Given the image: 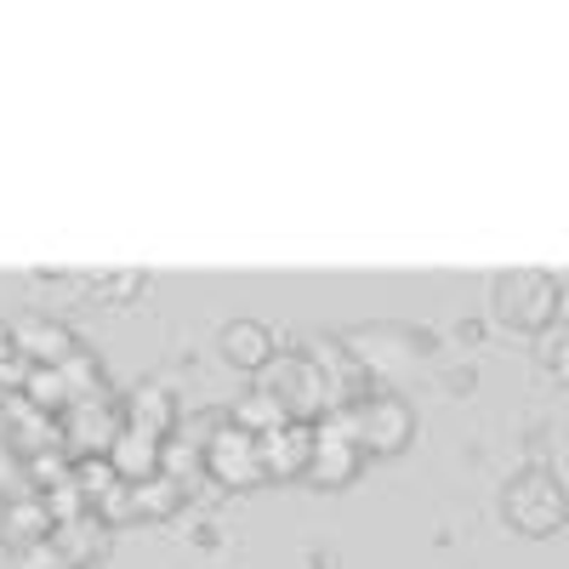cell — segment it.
Returning <instances> with one entry per match:
<instances>
[{
    "instance_id": "19",
    "label": "cell",
    "mask_w": 569,
    "mask_h": 569,
    "mask_svg": "<svg viewBox=\"0 0 569 569\" xmlns=\"http://www.w3.org/2000/svg\"><path fill=\"white\" fill-rule=\"evenodd\" d=\"M541 370L552 376L558 388H569V330H541Z\"/></svg>"
},
{
    "instance_id": "6",
    "label": "cell",
    "mask_w": 569,
    "mask_h": 569,
    "mask_svg": "<svg viewBox=\"0 0 569 569\" xmlns=\"http://www.w3.org/2000/svg\"><path fill=\"white\" fill-rule=\"evenodd\" d=\"M206 472L222 485V490H251L262 485V450H257V433H246V427H222V433L206 445Z\"/></svg>"
},
{
    "instance_id": "22",
    "label": "cell",
    "mask_w": 569,
    "mask_h": 569,
    "mask_svg": "<svg viewBox=\"0 0 569 569\" xmlns=\"http://www.w3.org/2000/svg\"><path fill=\"white\" fill-rule=\"evenodd\" d=\"M302 569H342V558L330 552V547H308V558H302Z\"/></svg>"
},
{
    "instance_id": "1",
    "label": "cell",
    "mask_w": 569,
    "mask_h": 569,
    "mask_svg": "<svg viewBox=\"0 0 569 569\" xmlns=\"http://www.w3.org/2000/svg\"><path fill=\"white\" fill-rule=\"evenodd\" d=\"M501 518L518 530V536H530V541H547L569 525V490L552 467H518L507 490H501Z\"/></svg>"
},
{
    "instance_id": "25",
    "label": "cell",
    "mask_w": 569,
    "mask_h": 569,
    "mask_svg": "<svg viewBox=\"0 0 569 569\" xmlns=\"http://www.w3.org/2000/svg\"><path fill=\"white\" fill-rule=\"evenodd\" d=\"M558 330H569V284H558Z\"/></svg>"
},
{
    "instance_id": "26",
    "label": "cell",
    "mask_w": 569,
    "mask_h": 569,
    "mask_svg": "<svg viewBox=\"0 0 569 569\" xmlns=\"http://www.w3.org/2000/svg\"><path fill=\"white\" fill-rule=\"evenodd\" d=\"M194 541L211 552V547H217V525H194Z\"/></svg>"
},
{
    "instance_id": "18",
    "label": "cell",
    "mask_w": 569,
    "mask_h": 569,
    "mask_svg": "<svg viewBox=\"0 0 569 569\" xmlns=\"http://www.w3.org/2000/svg\"><path fill=\"white\" fill-rule=\"evenodd\" d=\"M86 284V291H98L103 302H131V297H142V291H149V273H91V279H80Z\"/></svg>"
},
{
    "instance_id": "17",
    "label": "cell",
    "mask_w": 569,
    "mask_h": 569,
    "mask_svg": "<svg viewBox=\"0 0 569 569\" xmlns=\"http://www.w3.org/2000/svg\"><path fill=\"white\" fill-rule=\"evenodd\" d=\"M63 382H69L74 399H109V376H103V365L91 359L86 348L74 359H63Z\"/></svg>"
},
{
    "instance_id": "20",
    "label": "cell",
    "mask_w": 569,
    "mask_h": 569,
    "mask_svg": "<svg viewBox=\"0 0 569 569\" xmlns=\"http://www.w3.org/2000/svg\"><path fill=\"white\" fill-rule=\"evenodd\" d=\"M18 569H74V563L58 552V541H40V547L18 552Z\"/></svg>"
},
{
    "instance_id": "8",
    "label": "cell",
    "mask_w": 569,
    "mask_h": 569,
    "mask_svg": "<svg viewBox=\"0 0 569 569\" xmlns=\"http://www.w3.org/2000/svg\"><path fill=\"white\" fill-rule=\"evenodd\" d=\"M359 467H365V450L342 433V427H325V421H319L308 479H313L319 490H342V485H353V479H359Z\"/></svg>"
},
{
    "instance_id": "3",
    "label": "cell",
    "mask_w": 569,
    "mask_h": 569,
    "mask_svg": "<svg viewBox=\"0 0 569 569\" xmlns=\"http://www.w3.org/2000/svg\"><path fill=\"white\" fill-rule=\"evenodd\" d=\"M330 427H342V433L359 445V450H376V456H399L410 439H416V410L399 399V393H359L348 405L330 410Z\"/></svg>"
},
{
    "instance_id": "21",
    "label": "cell",
    "mask_w": 569,
    "mask_h": 569,
    "mask_svg": "<svg viewBox=\"0 0 569 569\" xmlns=\"http://www.w3.org/2000/svg\"><path fill=\"white\" fill-rule=\"evenodd\" d=\"M439 388L456 393V399H467L472 388H479V370H472V365H445V370H439Z\"/></svg>"
},
{
    "instance_id": "14",
    "label": "cell",
    "mask_w": 569,
    "mask_h": 569,
    "mask_svg": "<svg viewBox=\"0 0 569 569\" xmlns=\"http://www.w3.org/2000/svg\"><path fill=\"white\" fill-rule=\"evenodd\" d=\"M23 399L40 410V416H63L74 405L69 382H63V365H29L23 370Z\"/></svg>"
},
{
    "instance_id": "5",
    "label": "cell",
    "mask_w": 569,
    "mask_h": 569,
    "mask_svg": "<svg viewBox=\"0 0 569 569\" xmlns=\"http://www.w3.org/2000/svg\"><path fill=\"white\" fill-rule=\"evenodd\" d=\"M58 427H63L69 456L80 461V456H109L114 439L126 433V416H120L114 399H74V405L58 416Z\"/></svg>"
},
{
    "instance_id": "12",
    "label": "cell",
    "mask_w": 569,
    "mask_h": 569,
    "mask_svg": "<svg viewBox=\"0 0 569 569\" xmlns=\"http://www.w3.org/2000/svg\"><path fill=\"white\" fill-rule=\"evenodd\" d=\"M120 416H126V427L131 433H149V439H171V427H177V399L166 393V388H137L126 405H120Z\"/></svg>"
},
{
    "instance_id": "2",
    "label": "cell",
    "mask_w": 569,
    "mask_h": 569,
    "mask_svg": "<svg viewBox=\"0 0 569 569\" xmlns=\"http://www.w3.org/2000/svg\"><path fill=\"white\" fill-rule=\"evenodd\" d=\"M262 393L291 416V421H313L342 405V388L325 376V365L313 353H273V365L262 370Z\"/></svg>"
},
{
    "instance_id": "11",
    "label": "cell",
    "mask_w": 569,
    "mask_h": 569,
    "mask_svg": "<svg viewBox=\"0 0 569 569\" xmlns=\"http://www.w3.org/2000/svg\"><path fill=\"white\" fill-rule=\"evenodd\" d=\"M18 353L29 359V365H63V359H74L80 353V342H74V330L63 325V319H23L18 325Z\"/></svg>"
},
{
    "instance_id": "13",
    "label": "cell",
    "mask_w": 569,
    "mask_h": 569,
    "mask_svg": "<svg viewBox=\"0 0 569 569\" xmlns=\"http://www.w3.org/2000/svg\"><path fill=\"white\" fill-rule=\"evenodd\" d=\"M109 461H114V472H120V485H142V479H154L160 472V439H149V433H126L114 439V450H109Z\"/></svg>"
},
{
    "instance_id": "23",
    "label": "cell",
    "mask_w": 569,
    "mask_h": 569,
    "mask_svg": "<svg viewBox=\"0 0 569 569\" xmlns=\"http://www.w3.org/2000/svg\"><path fill=\"white\" fill-rule=\"evenodd\" d=\"M456 337H461L467 348H479V342H485V319H461V325H456Z\"/></svg>"
},
{
    "instance_id": "7",
    "label": "cell",
    "mask_w": 569,
    "mask_h": 569,
    "mask_svg": "<svg viewBox=\"0 0 569 569\" xmlns=\"http://www.w3.org/2000/svg\"><path fill=\"white\" fill-rule=\"evenodd\" d=\"M313 439H319L313 421H284V427H273V433H262V439H257L262 472H268V479H308Z\"/></svg>"
},
{
    "instance_id": "9",
    "label": "cell",
    "mask_w": 569,
    "mask_h": 569,
    "mask_svg": "<svg viewBox=\"0 0 569 569\" xmlns=\"http://www.w3.org/2000/svg\"><path fill=\"white\" fill-rule=\"evenodd\" d=\"M52 530H58V518L46 507V496H12L0 507V552H12V558L40 547V541H52Z\"/></svg>"
},
{
    "instance_id": "16",
    "label": "cell",
    "mask_w": 569,
    "mask_h": 569,
    "mask_svg": "<svg viewBox=\"0 0 569 569\" xmlns=\"http://www.w3.org/2000/svg\"><path fill=\"white\" fill-rule=\"evenodd\" d=\"M228 421H233V427H246V433H257V439H262V433H273V427H284L291 416H284V410H279V405H273V399L257 388V393H246L240 405L228 410Z\"/></svg>"
},
{
    "instance_id": "10",
    "label": "cell",
    "mask_w": 569,
    "mask_h": 569,
    "mask_svg": "<svg viewBox=\"0 0 569 569\" xmlns=\"http://www.w3.org/2000/svg\"><path fill=\"white\" fill-rule=\"evenodd\" d=\"M217 353L233 365V370H246V376H262L273 365V330L262 319H228L222 325V337H217Z\"/></svg>"
},
{
    "instance_id": "24",
    "label": "cell",
    "mask_w": 569,
    "mask_h": 569,
    "mask_svg": "<svg viewBox=\"0 0 569 569\" xmlns=\"http://www.w3.org/2000/svg\"><path fill=\"white\" fill-rule=\"evenodd\" d=\"M12 353H18V330L0 319V365H12Z\"/></svg>"
},
{
    "instance_id": "4",
    "label": "cell",
    "mask_w": 569,
    "mask_h": 569,
    "mask_svg": "<svg viewBox=\"0 0 569 569\" xmlns=\"http://www.w3.org/2000/svg\"><path fill=\"white\" fill-rule=\"evenodd\" d=\"M490 308H496V325L525 330V337H541V330H552V319H558V284L541 268L496 273L490 279Z\"/></svg>"
},
{
    "instance_id": "15",
    "label": "cell",
    "mask_w": 569,
    "mask_h": 569,
    "mask_svg": "<svg viewBox=\"0 0 569 569\" xmlns=\"http://www.w3.org/2000/svg\"><path fill=\"white\" fill-rule=\"evenodd\" d=\"M182 501H188V490H182L177 479H166V472L131 485V512H137V518H177Z\"/></svg>"
}]
</instances>
